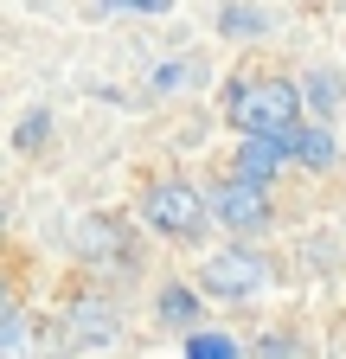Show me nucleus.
Instances as JSON below:
<instances>
[{"label": "nucleus", "mask_w": 346, "mask_h": 359, "mask_svg": "<svg viewBox=\"0 0 346 359\" xmlns=\"http://www.w3.org/2000/svg\"><path fill=\"white\" fill-rule=\"evenodd\" d=\"M225 116L244 135L289 142V135L301 128V83H289V77H237L231 97H225Z\"/></svg>", "instance_id": "f257e3e1"}, {"label": "nucleus", "mask_w": 346, "mask_h": 359, "mask_svg": "<svg viewBox=\"0 0 346 359\" xmlns=\"http://www.w3.org/2000/svg\"><path fill=\"white\" fill-rule=\"evenodd\" d=\"M141 218L154 224L160 238L193 244V238H205L212 199H205L199 187H186V180H148V187H141Z\"/></svg>", "instance_id": "f03ea898"}, {"label": "nucleus", "mask_w": 346, "mask_h": 359, "mask_svg": "<svg viewBox=\"0 0 346 359\" xmlns=\"http://www.w3.org/2000/svg\"><path fill=\"white\" fill-rule=\"evenodd\" d=\"M199 289H205L212 302H256V295L270 289V263L256 257V250L225 244V250H212V257H205V269H199Z\"/></svg>", "instance_id": "7ed1b4c3"}, {"label": "nucleus", "mask_w": 346, "mask_h": 359, "mask_svg": "<svg viewBox=\"0 0 346 359\" xmlns=\"http://www.w3.org/2000/svg\"><path fill=\"white\" fill-rule=\"evenodd\" d=\"M212 199V218L225 224V231H237V238H256V231H270V199H263V187H250V180H219V187L205 193Z\"/></svg>", "instance_id": "20e7f679"}, {"label": "nucleus", "mask_w": 346, "mask_h": 359, "mask_svg": "<svg viewBox=\"0 0 346 359\" xmlns=\"http://www.w3.org/2000/svg\"><path fill=\"white\" fill-rule=\"evenodd\" d=\"M109 340H116V308L103 295H77L64 308V346L90 353V346H109Z\"/></svg>", "instance_id": "39448f33"}, {"label": "nucleus", "mask_w": 346, "mask_h": 359, "mask_svg": "<svg viewBox=\"0 0 346 359\" xmlns=\"http://www.w3.org/2000/svg\"><path fill=\"white\" fill-rule=\"evenodd\" d=\"M282 161H289V148H282V142H263V135H244V148H237V180H250V187H270Z\"/></svg>", "instance_id": "423d86ee"}, {"label": "nucleus", "mask_w": 346, "mask_h": 359, "mask_svg": "<svg viewBox=\"0 0 346 359\" xmlns=\"http://www.w3.org/2000/svg\"><path fill=\"white\" fill-rule=\"evenodd\" d=\"M282 148H289V161L314 167V173H327V167L340 161V148H333V135H327V128H295V135H289Z\"/></svg>", "instance_id": "0eeeda50"}, {"label": "nucleus", "mask_w": 346, "mask_h": 359, "mask_svg": "<svg viewBox=\"0 0 346 359\" xmlns=\"http://www.w3.org/2000/svg\"><path fill=\"white\" fill-rule=\"evenodd\" d=\"M32 340H39V327H32V314L13 302L7 314H0V359H32Z\"/></svg>", "instance_id": "6e6552de"}, {"label": "nucleus", "mask_w": 346, "mask_h": 359, "mask_svg": "<svg viewBox=\"0 0 346 359\" xmlns=\"http://www.w3.org/2000/svg\"><path fill=\"white\" fill-rule=\"evenodd\" d=\"M77 250H83V257H122V231H116L109 218H103V224L90 218V224H77Z\"/></svg>", "instance_id": "1a4fd4ad"}, {"label": "nucleus", "mask_w": 346, "mask_h": 359, "mask_svg": "<svg viewBox=\"0 0 346 359\" xmlns=\"http://www.w3.org/2000/svg\"><path fill=\"white\" fill-rule=\"evenodd\" d=\"M193 314H199V295H193V289H180V283H167V289H160V321L186 327Z\"/></svg>", "instance_id": "9d476101"}, {"label": "nucleus", "mask_w": 346, "mask_h": 359, "mask_svg": "<svg viewBox=\"0 0 346 359\" xmlns=\"http://www.w3.org/2000/svg\"><path fill=\"white\" fill-rule=\"evenodd\" d=\"M186 359H237V340L219 334V327H212V334H193L186 340Z\"/></svg>", "instance_id": "9b49d317"}, {"label": "nucleus", "mask_w": 346, "mask_h": 359, "mask_svg": "<svg viewBox=\"0 0 346 359\" xmlns=\"http://www.w3.org/2000/svg\"><path fill=\"white\" fill-rule=\"evenodd\" d=\"M308 103H314V109H340V77H333V71H314V77H308Z\"/></svg>", "instance_id": "f8f14e48"}, {"label": "nucleus", "mask_w": 346, "mask_h": 359, "mask_svg": "<svg viewBox=\"0 0 346 359\" xmlns=\"http://www.w3.org/2000/svg\"><path fill=\"white\" fill-rule=\"evenodd\" d=\"M46 128H52V116H46V109H32V116L20 122V154H32L39 142H46Z\"/></svg>", "instance_id": "ddd939ff"}, {"label": "nucleus", "mask_w": 346, "mask_h": 359, "mask_svg": "<svg viewBox=\"0 0 346 359\" xmlns=\"http://www.w3.org/2000/svg\"><path fill=\"white\" fill-rule=\"evenodd\" d=\"M97 7H103V13H148V20H154V13L173 7V0H97Z\"/></svg>", "instance_id": "4468645a"}, {"label": "nucleus", "mask_w": 346, "mask_h": 359, "mask_svg": "<svg viewBox=\"0 0 346 359\" xmlns=\"http://www.w3.org/2000/svg\"><path fill=\"white\" fill-rule=\"evenodd\" d=\"M225 32H270V20L250 7H225Z\"/></svg>", "instance_id": "2eb2a0df"}, {"label": "nucleus", "mask_w": 346, "mask_h": 359, "mask_svg": "<svg viewBox=\"0 0 346 359\" xmlns=\"http://www.w3.org/2000/svg\"><path fill=\"white\" fill-rule=\"evenodd\" d=\"M263 359H289V340H282V334H270V340H263Z\"/></svg>", "instance_id": "dca6fc26"}]
</instances>
